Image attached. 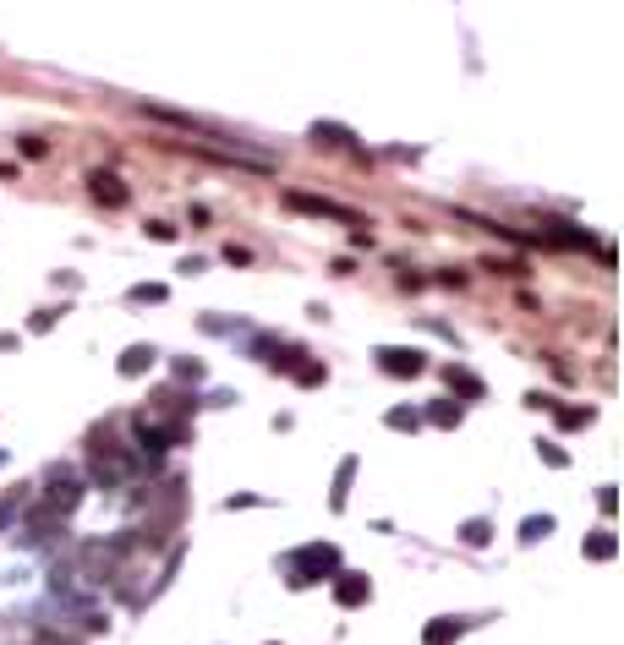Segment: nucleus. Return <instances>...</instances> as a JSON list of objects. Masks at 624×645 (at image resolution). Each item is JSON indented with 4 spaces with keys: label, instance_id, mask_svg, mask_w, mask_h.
<instances>
[{
    "label": "nucleus",
    "instance_id": "1",
    "mask_svg": "<svg viewBox=\"0 0 624 645\" xmlns=\"http://www.w3.org/2000/svg\"><path fill=\"white\" fill-rule=\"evenodd\" d=\"M285 569H291V586H296V591H307V586L329 580L334 569H339V547H329V542H312V547L291 552V558H285Z\"/></svg>",
    "mask_w": 624,
    "mask_h": 645
},
{
    "label": "nucleus",
    "instance_id": "2",
    "mask_svg": "<svg viewBox=\"0 0 624 645\" xmlns=\"http://www.w3.org/2000/svg\"><path fill=\"white\" fill-rule=\"evenodd\" d=\"M131 476H137V460H131L126 449H110V443L94 449V481H99V487H126Z\"/></svg>",
    "mask_w": 624,
    "mask_h": 645
},
{
    "label": "nucleus",
    "instance_id": "3",
    "mask_svg": "<svg viewBox=\"0 0 624 645\" xmlns=\"http://www.w3.org/2000/svg\"><path fill=\"white\" fill-rule=\"evenodd\" d=\"M378 362H384V372H394V378H416V372H422V362H428V355L422 350H378Z\"/></svg>",
    "mask_w": 624,
    "mask_h": 645
},
{
    "label": "nucleus",
    "instance_id": "4",
    "mask_svg": "<svg viewBox=\"0 0 624 645\" xmlns=\"http://www.w3.org/2000/svg\"><path fill=\"white\" fill-rule=\"evenodd\" d=\"M373 596V580L367 575H334V602L339 607H362Z\"/></svg>",
    "mask_w": 624,
    "mask_h": 645
},
{
    "label": "nucleus",
    "instance_id": "5",
    "mask_svg": "<svg viewBox=\"0 0 624 645\" xmlns=\"http://www.w3.org/2000/svg\"><path fill=\"white\" fill-rule=\"evenodd\" d=\"M460 634H466V618H433L422 629V645H455Z\"/></svg>",
    "mask_w": 624,
    "mask_h": 645
},
{
    "label": "nucleus",
    "instance_id": "6",
    "mask_svg": "<svg viewBox=\"0 0 624 645\" xmlns=\"http://www.w3.org/2000/svg\"><path fill=\"white\" fill-rule=\"evenodd\" d=\"M291 208H307V213H323V219H351V225H357V213H351V208L323 202V197H302V192H291Z\"/></svg>",
    "mask_w": 624,
    "mask_h": 645
},
{
    "label": "nucleus",
    "instance_id": "7",
    "mask_svg": "<svg viewBox=\"0 0 624 645\" xmlns=\"http://www.w3.org/2000/svg\"><path fill=\"white\" fill-rule=\"evenodd\" d=\"M613 552H619V536H613V531H597V536L586 542V558H597V563H608Z\"/></svg>",
    "mask_w": 624,
    "mask_h": 645
},
{
    "label": "nucleus",
    "instance_id": "8",
    "mask_svg": "<svg viewBox=\"0 0 624 645\" xmlns=\"http://www.w3.org/2000/svg\"><path fill=\"white\" fill-rule=\"evenodd\" d=\"M149 362H154V350H143V345H131V350H126V362H121V372H126V378H137V372H143Z\"/></svg>",
    "mask_w": 624,
    "mask_h": 645
},
{
    "label": "nucleus",
    "instance_id": "9",
    "mask_svg": "<svg viewBox=\"0 0 624 645\" xmlns=\"http://www.w3.org/2000/svg\"><path fill=\"white\" fill-rule=\"evenodd\" d=\"M351 476H357V460H345V465H339V481H334V509H345V487H351Z\"/></svg>",
    "mask_w": 624,
    "mask_h": 645
},
{
    "label": "nucleus",
    "instance_id": "10",
    "mask_svg": "<svg viewBox=\"0 0 624 645\" xmlns=\"http://www.w3.org/2000/svg\"><path fill=\"white\" fill-rule=\"evenodd\" d=\"M94 192H99V197H110V202H121V197H126L115 175H94Z\"/></svg>",
    "mask_w": 624,
    "mask_h": 645
},
{
    "label": "nucleus",
    "instance_id": "11",
    "mask_svg": "<svg viewBox=\"0 0 624 645\" xmlns=\"http://www.w3.org/2000/svg\"><path fill=\"white\" fill-rule=\"evenodd\" d=\"M547 531H553V520H547V515H542V520H526V525H520V542H542Z\"/></svg>",
    "mask_w": 624,
    "mask_h": 645
},
{
    "label": "nucleus",
    "instance_id": "12",
    "mask_svg": "<svg viewBox=\"0 0 624 645\" xmlns=\"http://www.w3.org/2000/svg\"><path fill=\"white\" fill-rule=\"evenodd\" d=\"M460 536H466V542H471V547H482V542H488V520H471V525H466V531H460Z\"/></svg>",
    "mask_w": 624,
    "mask_h": 645
},
{
    "label": "nucleus",
    "instance_id": "13",
    "mask_svg": "<svg viewBox=\"0 0 624 645\" xmlns=\"http://www.w3.org/2000/svg\"><path fill=\"white\" fill-rule=\"evenodd\" d=\"M592 421V410H559V426H586Z\"/></svg>",
    "mask_w": 624,
    "mask_h": 645
},
{
    "label": "nucleus",
    "instance_id": "14",
    "mask_svg": "<svg viewBox=\"0 0 624 645\" xmlns=\"http://www.w3.org/2000/svg\"><path fill=\"white\" fill-rule=\"evenodd\" d=\"M449 383H455V389H466V394H482V383H476V378H466V372H449Z\"/></svg>",
    "mask_w": 624,
    "mask_h": 645
},
{
    "label": "nucleus",
    "instance_id": "15",
    "mask_svg": "<svg viewBox=\"0 0 624 645\" xmlns=\"http://www.w3.org/2000/svg\"><path fill=\"white\" fill-rule=\"evenodd\" d=\"M433 421H439V426H455V421H460V410H455V405H439V410H433Z\"/></svg>",
    "mask_w": 624,
    "mask_h": 645
},
{
    "label": "nucleus",
    "instance_id": "16",
    "mask_svg": "<svg viewBox=\"0 0 624 645\" xmlns=\"http://www.w3.org/2000/svg\"><path fill=\"white\" fill-rule=\"evenodd\" d=\"M39 645H77V640H72V634H55V629H44V634H39Z\"/></svg>",
    "mask_w": 624,
    "mask_h": 645
}]
</instances>
